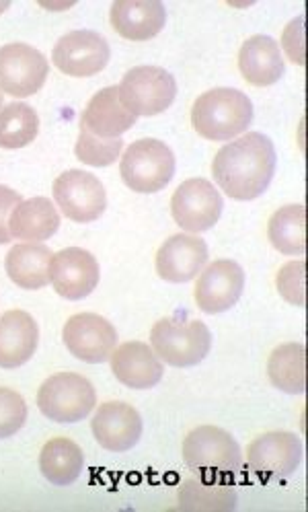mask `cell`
Here are the masks:
<instances>
[{
    "label": "cell",
    "mask_w": 308,
    "mask_h": 512,
    "mask_svg": "<svg viewBox=\"0 0 308 512\" xmlns=\"http://www.w3.org/2000/svg\"><path fill=\"white\" fill-rule=\"evenodd\" d=\"M276 165L274 142L261 132H247L222 146L214 157L212 175L230 200L251 202L272 184Z\"/></svg>",
    "instance_id": "obj_1"
},
{
    "label": "cell",
    "mask_w": 308,
    "mask_h": 512,
    "mask_svg": "<svg viewBox=\"0 0 308 512\" xmlns=\"http://www.w3.org/2000/svg\"><path fill=\"white\" fill-rule=\"evenodd\" d=\"M253 122V103L239 91L216 87L202 93L191 105V126L212 142H230L247 134Z\"/></svg>",
    "instance_id": "obj_2"
},
{
    "label": "cell",
    "mask_w": 308,
    "mask_h": 512,
    "mask_svg": "<svg viewBox=\"0 0 308 512\" xmlns=\"http://www.w3.org/2000/svg\"><path fill=\"white\" fill-rule=\"evenodd\" d=\"M183 463L202 480L230 482L243 469V451L237 438L218 426H198L181 447Z\"/></svg>",
    "instance_id": "obj_3"
},
{
    "label": "cell",
    "mask_w": 308,
    "mask_h": 512,
    "mask_svg": "<svg viewBox=\"0 0 308 512\" xmlns=\"http://www.w3.org/2000/svg\"><path fill=\"white\" fill-rule=\"evenodd\" d=\"M150 348L163 364L175 369H191L210 354L212 334L204 321L165 317L152 325Z\"/></svg>",
    "instance_id": "obj_4"
},
{
    "label": "cell",
    "mask_w": 308,
    "mask_h": 512,
    "mask_svg": "<svg viewBox=\"0 0 308 512\" xmlns=\"http://www.w3.org/2000/svg\"><path fill=\"white\" fill-rule=\"evenodd\" d=\"M124 184L138 194H157L175 175V155L163 140L140 138L122 153Z\"/></svg>",
    "instance_id": "obj_5"
},
{
    "label": "cell",
    "mask_w": 308,
    "mask_h": 512,
    "mask_svg": "<svg viewBox=\"0 0 308 512\" xmlns=\"http://www.w3.org/2000/svg\"><path fill=\"white\" fill-rule=\"evenodd\" d=\"M95 406L97 391L93 383L79 373H56L37 391V408L58 424L81 422L95 412Z\"/></svg>",
    "instance_id": "obj_6"
},
{
    "label": "cell",
    "mask_w": 308,
    "mask_h": 512,
    "mask_svg": "<svg viewBox=\"0 0 308 512\" xmlns=\"http://www.w3.org/2000/svg\"><path fill=\"white\" fill-rule=\"evenodd\" d=\"M122 105L136 118L159 116L173 105L177 83L161 66H136L118 85Z\"/></svg>",
    "instance_id": "obj_7"
},
{
    "label": "cell",
    "mask_w": 308,
    "mask_h": 512,
    "mask_svg": "<svg viewBox=\"0 0 308 512\" xmlns=\"http://www.w3.org/2000/svg\"><path fill=\"white\" fill-rule=\"evenodd\" d=\"M222 196L204 177L187 179L171 198V214L177 227L189 235L210 231L222 216Z\"/></svg>",
    "instance_id": "obj_8"
},
{
    "label": "cell",
    "mask_w": 308,
    "mask_h": 512,
    "mask_svg": "<svg viewBox=\"0 0 308 512\" xmlns=\"http://www.w3.org/2000/svg\"><path fill=\"white\" fill-rule=\"evenodd\" d=\"M302 441L294 432L259 434L247 447V467L263 482H280L300 467Z\"/></svg>",
    "instance_id": "obj_9"
},
{
    "label": "cell",
    "mask_w": 308,
    "mask_h": 512,
    "mask_svg": "<svg viewBox=\"0 0 308 512\" xmlns=\"http://www.w3.org/2000/svg\"><path fill=\"white\" fill-rule=\"evenodd\" d=\"M54 200L72 223H93L107 208V194L101 181L81 169H70L54 181Z\"/></svg>",
    "instance_id": "obj_10"
},
{
    "label": "cell",
    "mask_w": 308,
    "mask_h": 512,
    "mask_svg": "<svg viewBox=\"0 0 308 512\" xmlns=\"http://www.w3.org/2000/svg\"><path fill=\"white\" fill-rule=\"evenodd\" d=\"M50 72L48 58L29 44L0 48V93L25 99L40 91Z\"/></svg>",
    "instance_id": "obj_11"
},
{
    "label": "cell",
    "mask_w": 308,
    "mask_h": 512,
    "mask_svg": "<svg viewBox=\"0 0 308 512\" xmlns=\"http://www.w3.org/2000/svg\"><path fill=\"white\" fill-rule=\"evenodd\" d=\"M109 44L95 31H70L56 42L52 64L66 77H95L107 66Z\"/></svg>",
    "instance_id": "obj_12"
},
{
    "label": "cell",
    "mask_w": 308,
    "mask_h": 512,
    "mask_svg": "<svg viewBox=\"0 0 308 512\" xmlns=\"http://www.w3.org/2000/svg\"><path fill=\"white\" fill-rule=\"evenodd\" d=\"M62 340L74 358L89 364L109 360L113 350L118 348V332L105 317L97 313L72 315L64 325Z\"/></svg>",
    "instance_id": "obj_13"
},
{
    "label": "cell",
    "mask_w": 308,
    "mask_h": 512,
    "mask_svg": "<svg viewBox=\"0 0 308 512\" xmlns=\"http://www.w3.org/2000/svg\"><path fill=\"white\" fill-rule=\"evenodd\" d=\"M245 290V270L233 260L208 264L196 282L194 297L200 311L220 315L233 309Z\"/></svg>",
    "instance_id": "obj_14"
},
{
    "label": "cell",
    "mask_w": 308,
    "mask_h": 512,
    "mask_svg": "<svg viewBox=\"0 0 308 512\" xmlns=\"http://www.w3.org/2000/svg\"><path fill=\"white\" fill-rule=\"evenodd\" d=\"M101 278L95 255L81 247H68L52 255L50 282L66 301L87 299Z\"/></svg>",
    "instance_id": "obj_15"
},
{
    "label": "cell",
    "mask_w": 308,
    "mask_h": 512,
    "mask_svg": "<svg viewBox=\"0 0 308 512\" xmlns=\"http://www.w3.org/2000/svg\"><path fill=\"white\" fill-rule=\"evenodd\" d=\"M208 243L200 235L179 233L169 237L157 251L154 268L157 274L171 284H185L200 276L208 266Z\"/></svg>",
    "instance_id": "obj_16"
},
{
    "label": "cell",
    "mask_w": 308,
    "mask_h": 512,
    "mask_svg": "<svg viewBox=\"0 0 308 512\" xmlns=\"http://www.w3.org/2000/svg\"><path fill=\"white\" fill-rule=\"evenodd\" d=\"M142 418L126 401H105L91 420V430L101 449L126 453L134 449L142 436Z\"/></svg>",
    "instance_id": "obj_17"
},
{
    "label": "cell",
    "mask_w": 308,
    "mask_h": 512,
    "mask_svg": "<svg viewBox=\"0 0 308 512\" xmlns=\"http://www.w3.org/2000/svg\"><path fill=\"white\" fill-rule=\"evenodd\" d=\"M109 23L128 42H148L163 31L167 11L159 0H115L109 9Z\"/></svg>",
    "instance_id": "obj_18"
},
{
    "label": "cell",
    "mask_w": 308,
    "mask_h": 512,
    "mask_svg": "<svg viewBox=\"0 0 308 512\" xmlns=\"http://www.w3.org/2000/svg\"><path fill=\"white\" fill-rule=\"evenodd\" d=\"M111 373L130 389H152L159 385L165 373V364L144 342L118 344L109 356Z\"/></svg>",
    "instance_id": "obj_19"
},
{
    "label": "cell",
    "mask_w": 308,
    "mask_h": 512,
    "mask_svg": "<svg viewBox=\"0 0 308 512\" xmlns=\"http://www.w3.org/2000/svg\"><path fill=\"white\" fill-rule=\"evenodd\" d=\"M40 344L37 321L21 309L0 315V369H19L29 362Z\"/></svg>",
    "instance_id": "obj_20"
},
{
    "label": "cell",
    "mask_w": 308,
    "mask_h": 512,
    "mask_svg": "<svg viewBox=\"0 0 308 512\" xmlns=\"http://www.w3.org/2000/svg\"><path fill=\"white\" fill-rule=\"evenodd\" d=\"M241 77L251 87H272L284 77L280 44L269 35H253L239 50Z\"/></svg>",
    "instance_id": "obj_21"
},
{
    "label": "cell",
    "mask_w": 308,
    "mask_h": 512,
    "mask_svg": "<svg viewBox=\"0 0 308 512\" xmlns=\"http://www.w3.org/2000/svg\"><path fill=\"white\" fill-rule=\"evenodd\" d=\"M136 120L138 118L122 105L118 87H105L87 103L81 116V128L99 138H122Z\"/></svg>",
    "instance_id": "obj_22"
},
{
    "label": "cell",
    "mask_w": 308,
    "mask_h": 512,
    "mask_svg": "<svg viewBox=\"0 0 308 512\" xmlns=\"http://www.w3.org/2000/svg\"><path fill=\"white\" fill-rule=\"evenodd\" d=\"M60 229V212L48 198L21 200L9 218L13 239L23 243H44Z\"/></svg>",
    "instance_id": "obj_23"
},
{
    "label": "cell",
    "mask_w": 308,
    "mask_h": 512,
    "mask_svg": "<svg viewBox=\"0 0 308 512\" xmlns=\"http://www.w3.org/2000/svg\"><path fill=\"white\" fill-rule=\"evenodd\" d=\"M52 251L44 243H19L9 249L5 268L9 278L25 290H40L50 284Z\"/></svg>",
    "instance_id": "obj_24"
},
{
    "label": "cell",
    "mask_w": 308,
    "mask_h": 512,
    "mask_svg": "<svg viewBox=\"0 0 308 512\" xmlns=\"http://www.w3.org/2000/svg\"><path fill=\"white\" fill-rule=\"evenodd\" d=\"M85 467L83 449L66 436L48 441L40 453V469L44 478L54 486H70L81 478Z\"/></svg>",
    "instance_id": "obj_25"
},
{
    "label": "cell",
    "mask_w": 308,
    "mask_h": 512,
    "mask_svg": "<svg viewBox=\"0 0 308 512\" xmlns=\"http://www.w3.org/2000/svg\"><path fill=\"white\" fill-rule=\"evenodd\" d=\"M179 508L187 512H228L235 510L239 492L230 482L191 478L179 488Z\"/></svg>",
    "instance_id": "obj_26"
},
{
    "label": "cell",
    "mask_w": 308,
    "mask_h": 512,
    "mask_svg": "<svg viewBox=\"0 0 308 512\" xmlns=\"http://www.w3.org/2000/svg\"><path fill=\"white\" fill-rule=\"evenodd\" d=\"M267 379L276 389L302 395L306 391V348L304 344H282L267 358Z\"/></svg>",
    "instance_id": "obj_27"
},
{
    "label": "cell",
    "mask_w": 308,
    "mask_h": 512,
    "mask_svg": "<svg viewBox=\"0 0 308 512\" xmlns=\"http://www.w3.org/2000/svg\"><path fill=\"white\" fill-rule=\"evenodd\" d=\"M267 237L284 255L306 253V206L288 204L276 210L267 223Z\"/></svg>",
    "instance_id": "obj_28"
},
{
    "label": "cell",
    "mask_w": 308,
    "mask_h": 512,
    "mask_svg": "<svg viewBox=\"0 0 308 512\" xmlns=\"http://www.w3.org/2000/svg\"><path fill=\"white\" fill-rule=\"evenodd\" d=\"M40 132V116L27 103L15 101L0 109V149L19 151Z\"/></svg>",
    "instance_id": "obj_29"
},
{
    "label": "cell",
    "mask_w": 308,
    "mask_h": 512,
    "mask_svg": "<svg viewBox=\"0 0 308 512\" xmlns=\"http://www.w3.org/2000/svg\"><path fill=\"white\" fill-rule=\"evenodd\" d=\"M124 153L122 138H99L81 128L79 140L74 146V155L83 165L91 167H109L118 161Z\"/></svg>",
    "instance_id": "obj_30"
},
{
    "label": "cell",
    "mask_w": 308,
    "mask_h": 512,
    "mask_svg": "<svg viewBox=\"0 0 308 512\" xmlns=\"http://www.w3.org/2000/svg\"><path fill=\"white\" fill-rule=\"evenodd\" d=\"M276 288L286 303L294 307H304L306 305V262L294 260L284 264L278 272Z\"/></svg>",
    "instance_id": "obj_31"
},
{
    "label": "cell",
    "mask_w": 308,
    "mask_h": 512,
    "mask_svg": "<svg viewBox=\"0 0 308 512\" xmlns=\"http://www.w3.org/2000/svg\"><path fill=\"white\" fill-rule=\"evenodd\" d=\"M27 420L25 399L9 389L0 387V438H9L17 434Z\"/></svg>",
    "instance_id": "obj_32"
},
{
    "label": "cell",
    "mask_w": 308,
    "mask_h": 512,
    "mask_svg": "<svg viewBox=\"0 0 308 512\" xmlns=\"http://www.w3.org/2000/svg\"><path fill=\"white\" fill-rule=\"evenodd\" d=\"M280 50L286 52V56L298 64H306V46H304V17H296L290 21L282 33V46Z\"/></svg>",
    "instance_id": "obj_33"
},
{
    "label": "cell",
    "mask_w": 308,
    "mask_h": 512,
    "mask_svg": "<svg viewBox=\"0 0 308 512\" xmlns=\"http://www.w3.org/2000/svg\"><path fill=\"white\" fill-rule=\"evenodd\" d=\"M21 200L23 198L15 190H11L7 186H0V245L13 241L11 231H9V218Z\"/></svg>",
    "instance_id": "obj_34"
},
{
    "label": "cell",
    "mask_w": 308,
    "mask_h": 512,
    "mask_svg": "<svg viewBox=\"0 0 308 512\" xmlns=\"http://www.w3.org/2000/svg\"><path fill=\"white\" fill-rule=\"evenodd\" d=\"M76 3H40V7L48 9V11H66L72 9Z\"/></svg>",
    "instance_id": "obj_35"
},
{
    "label": "cell",
    "mask_w": 308,
    "mask_h": 512,
    "mask_svg": "<svg viewBox=\"0 0 308 512\" xmlns=\"http://www.w3.org/2000/svg\"><path fill=\"white\" fill-rule=\"evenodd\" d=\"M9 7H11V3H7V0H5V3H0V15H3Z\"/></svg>",
    "instance_id": "obj_36"
},
{
    "label": "cell",
    "mask_w": 308,
    "mask_h": 512,
    "mask_svg": "<svg viewBox=\"0 0 308 512\" xmlns=\"http://www.w3.org/2000/svg\"><path fill=\"white\" fill-rule=\"evenodd\" d=\"M3 101H5V99H3V93H0V109H3Z\"/></svg>",
    "instance_id": "obj_37"
}]
</instances>
